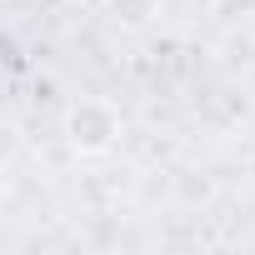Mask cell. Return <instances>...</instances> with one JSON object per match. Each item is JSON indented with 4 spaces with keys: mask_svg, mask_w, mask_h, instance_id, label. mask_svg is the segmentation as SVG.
<instances>
[{
    "mask_svg": "<svg viewBox=\"0 0 255 255\" xmlns=\"http://www.w3.org/2000/svg\"><path fill=\"white\" fill-rule=\"evenodd\" d=\"M120 135V115L105 100H75L65 110V140L75 155H105Z\"/></svg>",
    "mask_w": 255,
    "mask_h": 255,
    "instance_id": "6da1fadb",
    "label": "cell"
}]
</instances>
